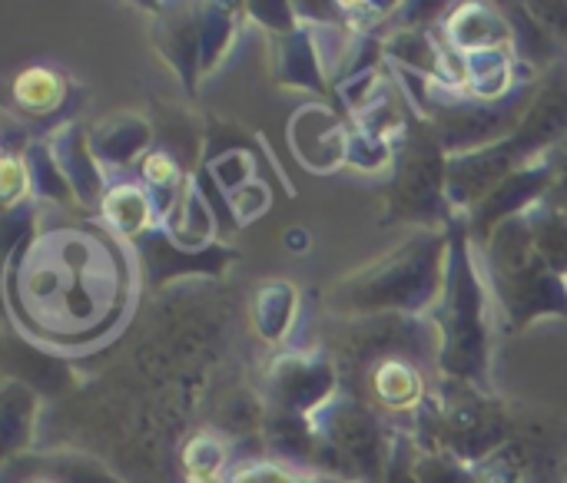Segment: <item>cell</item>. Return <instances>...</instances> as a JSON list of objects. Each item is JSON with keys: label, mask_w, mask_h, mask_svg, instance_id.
Returning <instances> with one entry per match:
<instances>
[{"label": "cell", "mask_w": 567, "mask_h": 483, "mask_svg": "<svg viewBox=\"0 0 567 483\" xmlns=\"http://www.w3.org/2000/svg\"><path fill=\"white\" fill-rule=\"evenodd\" d=\"M63 96V83L53 70H43V66H30L17 76L13 83V99L23 106V109H33V113H47L50 106H56Z\"/></svg>", "instance_id": "6da1fadb"}, {"label": "cell", "mask_w": 567, "mask_h": 483, "mask_svg": "<svg viewBox=\"0 0 567 483\" xmlns=\"http://www.w3.org/2000/svg\"><path fill=\"white\" fill-rule=\"evenodd\" d=\"M375 391L389 408H412L419 401V375L405 361H382L375 371Z\"/></svg>", "instance_id": "7a4b0ae2"}, {"label": "cell", "mask_w": 567, "mask_h": 483, "mask_svg": "<svg viewBox=\"0 0 567 483\" xmlns=\"http://www.w3.org/2000/svg\"><path fill=\"white\" fill-rule=\"evenodd\" d=\"M0 189H3V199H7V202H17V199H20V192L27 189V172H23L20 159L7 156V159L0 162Z\"/></svg>", "instance_id": "3957f363"}, {"label": "cell", "mask_w": 567, "mask_h": 483, "mask_svg": "<svg viewBox=\"0 0 567 483\" xmlns=\"http://www.w3.org/2000/svg\"><path fill=\"white\" fill-rule=\"evenodd\" d=\"M143 172H146V179H150V182H156V186H166V182H173V179H176V166H173V159H169V156H159V153L146 159Z\"/></svg>", "instance_id": "277c9868"}, {"label": "cell", "mask_w": 567, "mask_h": 483, "mask_svg": "<svg viewBox=\"0 0 567 483\" xmlns=\"http://www.w3.org/2000/svg\"><path fill=\"white\" fill-rule=\"evenodd\" d=\"M196 483H216V481H209V477H196Z\"/></svg>", "instance_id": "5b68a950"}]
</instances>
